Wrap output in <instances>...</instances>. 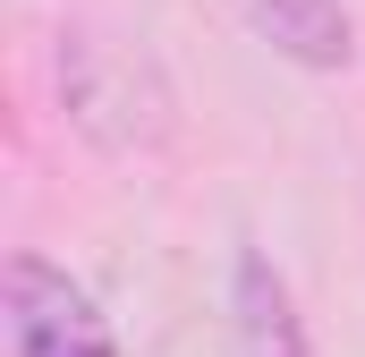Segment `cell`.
Returning <instances> with one entry per match:
<instances>
[{
  "label": "cell",
  "instance_id": "obj_1",
  "mask_svg": "<svg viewBox=\"0 0 365 357\" xmlns=\"http://www.w3.org/2000/svg\"><path fill=\"white\" fill-rule=\"evenodd\" d=\"M0 315H9V349L17 357H119L102 306L86 281L51 264V256H9L0 272Z\"/></svg>",
  "mask_w": 365,
  "mask_h": 357
},
{
  "label": "cell",
  "instance_id": "obj_2",
  "mask_svg": "<svg viewBox=\"0 0 365 357\" xmlns=\"http://www.w3.org/2000/svg\"><path fill=\"white\" fill-rule=\"evenodd\" d=\"M230 341L238 357H314L306 349V315L289 298V281L264 247H238V272H230Z\"/></svg>",
  "mask_w": 365,
  "mask_h": 357
},
{
  "label": "cell",
  "instance_id": "obj_3",
  "mask_svg": "<svg viewBox=\"0 0 365 357\" xmlns=\"http://www.w3.org/2000/svg\"><path fill=\"white\" fill-rule=\"evenodd\" d=\"M247 26L297 69H349L357 60V17L349 0H238Z\"/></svg>",
  "mask_w": 365,
  "mask_h": 357
}]
</instances>
